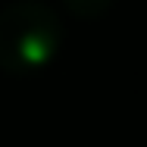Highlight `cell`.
Here are the masks:
<instances>
[{
	"mask_svg": "<svg viewBox=\"0 0 147 147\" xmlns=\"http://www.w3.org/2000/svg\"><path fill=\"white\" fill-rule=\"evenodd\" d=\"M63 44V19L44 0H13L0 6V66L31 72L50 63Z\"/></svg>",
	"mask_w": 147,
	"mask_h": 147,
	"instance_id": "cell-1",
	"label": "cell"
},
{
	"mask_svg": "<svg viewBox=\"0 0 147 147\" xmlns=\"http://www.w3.org/2000/svg\"><path fill=\"white\" fill-rule=\"evenodd\" d=\"M75 16H85V19H91V16H103L110 6H113V0H63Z\"/></svg>",
	"mask_w": 147,
	"mask_h": 147,
	"instance_id": "cell-2",
	"label": "cell"
}]
</instances>
